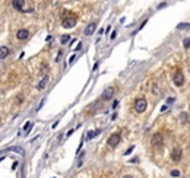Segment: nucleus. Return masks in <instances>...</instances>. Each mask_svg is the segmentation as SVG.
Returning a JSON list of instances; mask_svg holds the SVG:
<instances>
[{"label": "nucleus", "instance_id": "f257e3e1", "mask_svg": "<svg viewBox=\"0 0 190 178\" xmlns=\"http://www.w3.org/2000/svg\"><path fill=\"white\" fill-rule=\"evenodd\" d=\"M148 108V102L145 98H137L135 101V111L136 113H145Z\"/></svg>", "mask_w": 190, "mask_h": 178}, {"label": "nucleus", "instance_id": "f03ea898", "mask_svg": "<svg viewBox=\"0 0 190 178\" xmlns=\"http://www.w3.org/2000/svg\"><path fill=\"white\" fill-rule=\"evenodd\" d=\"M173 82H174V85L177 86V88H181L183 85H184V73L181 72V70H175V73H174V76H173Z\"/></svg>", "mask_w": 190, "mask_h": 178}, {"label": "nucleus", "instance_id": "7ed1b4c3", "mask_svg": "<svg viewBox=\"0 0 190 178\" xmlns=\"http://www.w3.org/2000/svg\"><path fill=\"white\" fill-rule=\"evenodd\" d=\"M61 25L64 26V28H73L75 25H76V16L75 15H67L64 19H63V22H61Z\"/></svg>", "mask_w": 190, "mask_h": 178}, {"label": "nucleus", "instance_id": "20e7f679", "mask_svg": "<svg viewBox=\"0 0 190 178\" xmlns=\"http://www.w3.org/2000/svg\"><path fill=\"white\" fill-rule=\"evenodd\" d=\"M120 140H122V136H120V133H113V134L108 137V146H111V148H116V146L120 143Z\"/></svg>", "mask_w": 190, "mask_h": 178}, {"label": "nucleus", "instance_id": "39448f33", "mask_svg": "<svg viewBox=\"0 0 190 178\" xmlns=\"http://www.w3.org/2000/svg\"><path fill=\"white\" fill-rule=\"evenodd\" d=\"M164 143V139H162V134L161 133H155L152 136V146L154 148H161Z\"/></svg>", "mask_w": 190, "mask_h": 178}, {"label": "nucleus", "instance_id": "423d86ee", "mask_svg": "<svg viewBox=\"0 0 190 178\" xmlns=\"http://www.w3.org/2000/svg\"><path fill=\"white\" fill-rule=\"evenodd\" d=\"M181 156H183V151H181L180 148H175V149L171 151V159H173L174 162H178V161L181 159Z\"/></svg>", "mask_w": 190, "mask_h": 178}, {"label": "nucleus", "instance_id": "0eeeda50", "mask_svg": "<svg viewBox=\"0 0 190 178\" xmlns=\"http://www.w3.org/2000/svg\"><path fill=\"white\" fill-rule=\"evenodd\" d=\"M114 96V88L113 86H110V88H107L104 92H102V101H108V99H111Z\"/></svg>", "mask_w": 190, "mask_h": 178}, {"label": "nucleus", "instance_id": "6e6552de", "mask_svg": "<svg viewBox=\"0 0 190 178\" xmlns=\"http://www.w3.org/2000/svg\"><path fill=\"white\" fill-rule=\"evenodd\" d=\"M28 37H29V31H28V29H19V31L16 32V38L21 40V41L26 40Z\"/></svg>", "mask_w": 190, "mask_h": 178}, {"label": "nucleus", "instance_id": "1a4fd4ad", "mask_svg": "<svg viewBox=\"0 0 190 178\" xmlns=\"http://www.w3.org/2000/svg\"><path fill=\"white\" fill-rule=\"evenodd\" d=\"M23 5H25V0H13V2H12V6L16 10H19V12H25L23 10Z\"/></svg>", "mask_w": 190, "mask_h": 178}, {"label": "nucleus", "instance_id": "9d476101", "mask_svg": "<svg viewBox=\"0 0 190 178\" xmlns=\"http://www.w3.org/2000/svg\"><path fill=\"white\" fill-rule=\"evenodd\" d=\"M95 29H97V23H95V22L89 23V25H88V26L85 28V35H92Z\"/></svg>", "mask_w": 190, "mask_h": 178}, {"label": "nucleus", "instance_id": "9b49d317", "mask_svg": "<svg viewBox=\"0 0 190 178\" xmlns=\"http://www.w3.org/2000/svg\"><path fill=\"white\" fill-rule=\"evenodd\" d=\"M9 53H10V50H9V47H0V60L2 58H6L8 56H9Z\"/></svg>", "mask_w": 190, "mask_h": 178}, {"label": "nucleus", "instance_id": "f8f14e48", "mask_svg": "<svg viewBox=\"0 0 190 178\" xmlns=\"http://www.w3.org/2000/svg\"><path fill=\"white\" fill-rule=\"evenodd\" d=\"M101 133V129H98V130H94V131H88V134H86V140H91V139H94L95 136H98Z\"/></svg>", "mask_w": 190, "mask_h": 178}, {"label": "nucleus", "instance_id": "ddd939ff", "mask_svg": "<svg viewBox=\"0 0 190 178\" xmlns=\"http://www.w3.org/2000/svg\"><path fill=\"white\" fill-rule=\"evenodd\" d=\"M47 82H48V78H47V76H44V78L41 79V82H40V83H38V86H37V88H38V89H40V91H43V89L46 88V85H47Z\"/></svg>", "mask_w": 190, "mask_h": 178}, {"label": "nucleus", "instance_id": "4468645a", "mask_svg": "<svg viewBox=\"0 0 190 178\" xmlns=\"http://www.w3.org/2000/svg\"><path fill=\"white\" fill-rule=\"evenodd\" d=\"M31 129H32V123H31V121L25 123V126H23V133H25V134H28V133L31 131Z\"/></svg>", "mask_w": 190, "mask_h": 178}, {"label": "nucleus", "instance_id": "2eb2a0df", "mask_svg": "<svg viewBox=\"0 0 190 178\" xmlns=\"http://www.w3.org/2000/svg\"><path fill=\"white\" fill-rule=\"evenodd\" d=\"M69 40H70V35H63V37L60 38V43H61V44H66V43H69Z\"/></svg>", "mask_w": 190, "mask_h": 178}, {"label": "nucleus", "instance_id": "dca6fc26", "mask_svg": "<svg viewBox=\"0 0 190 178\" xmlns=\"http://www.w3.org/2000/svg\"><path fill=\"white\" fill-rule=\"evenodd\" d=\"M180 117H181V123H187V121H189V115H187L186 113H183Z\"/></svg>", "mask_w": 190, "mask_h": 178}, {"label": "nucleus", "instance_id": "f3484780", "mask_svg": "<svg viewBox=\"0 0 190 178\" xmlns=\"http://www.w3.org/2000/svg\"><path fill=\"white\" fill-rule=\"evenodd\" d=\"M183 45H184V48H189V47H190V38H186V40L183 41Z\"/></svg>", "mask_w": 190, "mask_h": 178}, {"label": "nucleus", "instance_id": "a211bd4d", "mask_svg": "<svg viewBox=\"0 0 190 178\" xmlns=\"http://www.w3.org/2000/svg\"><path fill=\"white\" fill-rule=\"evenodd\" d=\"M171 175H173V177H180V171H178V169H174V171H171Z\"/></svg>", "mask_w": 190, "mask_h": 178}, {"label": "nucleus", "instance_id": "6ab92c4d", "mask_svg": "<svg viewBox=\"0 0 190 178\" xmlns=\"http://www.w3.org/2000/svg\"><path fill=\"white\" fill-rule=\"evenodd\" d=\"M190 25H178V29H183V28H189Z\"/></svg>", "mask_w": 190, "mask_h": 178}, {"label": "nucleus", "instance_id": "aec40b11", "mask_svg": "<svg viewBox=\"0 0 190 178\" xmlns=\"http://www.w3.org/2000/svg\"><path fill=\"white\" fill-rule=\"evenodd\" d=\"M171 102H174V98H168V99H167V105L171 104Z\"/></svg>", "mask_w": 190, "mask_h": 178}, {"label": "nucleus", "instance_id": "412c9836", "mask_svg": "<svg viewBox=\"0 0 190 178\" xmlns=\"http://www.w3.org/2000/svg\"><path fill=\"white\" fill-rule=\"evenodd\" d=\"M116 35H117V32H116V31H114V32L111 34V40H114V38H116Z\"/></svg>", "mask_w": 190, "mask_h": 178}, {"label": "nucleus", "instance_id": "4be33fe9", "mask_svg": "<svg viewBox=\"0 0 190 178\" xmlns=\"http://www.w3.org/2000/svg\"><path fill=\"white\" fill-rule=\"evenodd\" d=\"M132 151H133V146H132V148H129V149H127V152H126V155H129V153H132Z\"/></svg>", "mask_w": 190, "mask_h": 178}, {"label": "nucleus", "instance_id": "5701e85b", "mask_svg": "<svg viewBox=\"0 0 190 178\" xmlns=\"http://www.w3.org/2000/svg\"><path fill=\"white\" fill-rule=\"evenodd\" d=\"M117 105H119V102H117V101H114V104H113V108H117Z\"/></svg>", "mask_w": 190, "mask_h": 178}, {"label": "nucleus", "instance_id": "b1692460", "mask_svg": "<svg viewBox=\"0 0 190 178\" xmlns=\"http://www.w3.org/2000/svg\"><path fill=\"white\" fill-rule=\"evenodd\" d=\"M75 58H76V56H72V57H70V60H69V63H73V60H75Z\"/></svg>", "mask_w": 190, "mask_h": 178}, {"label": "nucleus", "instance_id": "393cba45", "mask_svg": "<svg viewBox=\"0 0 190 178\" xmlns=\"http://www.w3.org/2000/svg\"><path fill=\"white\" fill-rule=\"evenodd\" d=\"M123 178H133V177H132V175H124Z\"/></svg>", "mask_w": 190, "mask_h": 178}]
</instances>
